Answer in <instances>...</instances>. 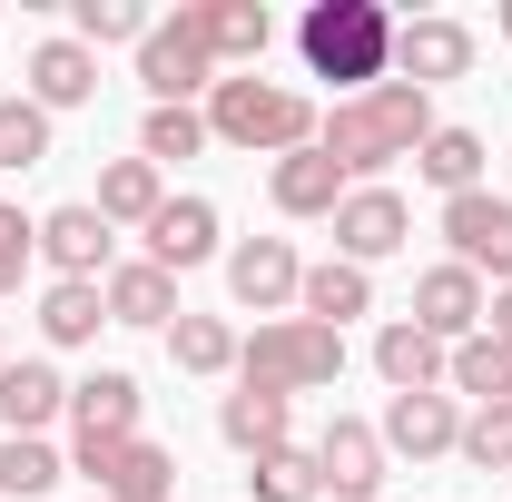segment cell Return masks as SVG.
I'll return each instance as SVG.
<instances>
[{"label": "cell", "mask_w": 512, "mask_h": 502, "mask_svg": "<svg viewBox=\"0 0 512 502\" xmlns=\"http://www.w3.org/2000/svg\"><path fill=\"white\" fill-rule=\"evenodd\" d=\"M375 375L394 384V394H444V345H434L414 315H394L375 335Z\"/></svg>", "instance_id": "d6986e66"}, {"label": "cell", "mask_w": 512, "mask_h": 502, "mask_svg": "<svg viewBox=\"0 0 512 502\" xmlns=\"http://www.w3.org/2000/svg\"><path fill=\"white\" fill-rule=\"evenodd\" d=\"M483 335H503V345H512V286L493 296V306H483Z\"/></svg>", "instance_id": "8d00e7d4"}, {"label": "cell", "mask_w": 512, "mask_h": 502, "mask_svg": "<svg viewBox=\"0 0 512 502\" xmlns=\"http://www.w3.org/2000/svg\"><path fill=\"white\" fill-rule=\"evenodd\" d=\"M503 404H512V394H503Z\"/></svg>", "instance_id": "ab89813d"}, {"label": "cell", "mask_w": 512, "mask_h": 502, "mask_svg": "<svg viewBox=\"0 0 512 502\" xmlns=\"http://www.w3.org/2000/svg\"><path fill=\"white\" fill-rule=\"evenodd\" d=\"M40 256H50L60 276L109 286V217H99V207H50V217H40Z\"/></svg>", "instance_id": "2e32d148"}, {"label": "cell", "mask_w": 512, "mask_h": 502, "mask_svg": "<svg viewBox=\"0 0 512 502\" xmlns=\"http://www.w3.org/2000/svg\"><path fill=\"white\" fill-rule=\"evenodd\" d=\"M503 40H512V0H503Z\"/></svg>", "instance_id": "f35d334b"}, {"label": "cell", "mask_w": 512, "mask_h": 502, "mask_svg": "<svg viewBox=\"0 0 512 502\" xmlns=\"http://www.w3.org/2000/svg\"><path fill=\"white\" fill-rule=\"evenodd\" d=\"M158 207H168V188H158L148 158H109V168H99V217H109V227H148Z\"/></svg>", "instance_id": "484cf974"}, {"label": "cell", "mask_w": 512, "mask_h": 502, "mask_svg": "<svg viewBox=\"0 0 512 502\" xmlns=\"http://www.w3.org/2000/svg\"><path fill=\"white\" fill-rule=\"evenodd\" d=\"M414 237V207L394 188H345V207H335V256L345 266H375V256H394Z\"/></svg>", "instance_id": "30bf717a"}, {"label": "cell", "mask_w": 512, "mask_h": 502, "mask_svg": "<svg viewBox=\"0 0 512 502\" xmlns=\"http://www.w3.org/2000/svg\"><path fill=\"white\" fill-rule=\"evenodd\" d=\"M197 148H207V109H148V128H138V158H148V168L197 158Z\"/></svg>", "instance_id": "836d02e7"}, {"label": "cell", "mask_w": 512, "mask_h": 502, "mask_svg": "<svg viewBox=\"0 0 512 502\" xmlns=\"http://www.w3.org/2000/svg\"><path fill=\"white\" fill-rule=\"evenodd\" d=\"M30 256H40V217H20V207L0 197V296L30 276Z\"/></svg>", "instance_id": "d590c367"}, {"label": "cell", "mask_w": 512, "mask_h": 502, "mask_svg": "<svg viewBox=\"0 0 512 502\" xmlns=\"http://www.w3.org/2000/svg\"><path fill=\"white\" fill-rule=\"evenodd\" d=\"M138 375H119V365H99V375L69 384V434H79V453H109V443L138 434Z\"/></svg>", "instance_id": "ba28073f"}, {"label": "cell", "mask_w": 512, "mask_h": 502, "mask_svg": "<svg viewBox=\"0 0 512 502\" xmlns=\"http://www.w3.org/2000/svg\"><path fill=\"white\" fill-rule=\"evenodd\" d=\"M296 306L316 315V325H335V335H345V315H375V276H365V266H345V256H325V266H306Z\"/></svg>", "instance_id": "603a6c76"}, {"label": "cell", "mask_w": 512, "mask_h": 502, "mask_svg": "<svg viewBox=\"0 0 512 502\" xmlns=\"http://www.w3.org/2000/svg\"><path fill=\"white\" fill-rule=\"evenodd\" d=\"M40 158H50V109H40L30 89H10V99H0V168L20 178V168H40Z\"/></svg>", "instance_id": "4dcf8cb0"}, {"label": "cell", "mask_w": 512, "mask_h": 502, "mask_svg": "<svg viewBox=\"0 0 512 502\" xmlns=\"http://www.w3.org/2000/svg\"><path fill=\"white\" fill-rule=\"evenodd\" d=\"M463 69H473V30H463V20H404V30H394V79H404V89L434 99Z\"/></svg>", "instance_id": "8fae6325"}, {"label": "cell", "mask_w": 512, "mask_h": 502, "mask_svg": "<svg viewBox=\"0 0 512 502\" xmlns=\"http://www.w3.org/2000/svg\"><path fill=\"white\" fill-rule=\"evenodd\" d=\"M414 178L444 197H473L483 188V128H434L424 148H414Z\"/></svg>", "instance_id": "d4e9b609"}, {"label": "cell", "mask_w": 512, "mask_h": 502, "mask_svg": "<svg viewBox=\"0 0 512 502\" xmlns=\"http://www.w3.org/2000/svg\"><path fill=\"white\" fill-rule=\"evenodd\" d=\"M168 355H178V375H227L237 365V325L227 315H178L168 325Z\"/></svg>", "instance_id": "f1b7e54d"}, {"label": "cell", "mask_w": 512, "mask_h": 502, "mask_svg": "<svg viewBox=\"0 0 512 502\" xmlns=\"http://www.w3.org/2000/svg\"><path fill=\"white\" fill-rule=\"evenodd\" d=\"M79 473H89L109 502H168V493H178V453L148 443V434L109 443V453H79Z\"/></svg>", "instance_id": "9c48e42d"}, {"label": "cell", "mask_w": 512, "mask_h": 502, "mask_svg": "<svg viewBox=\"0 0 512 502\" xmlns=\"http://www.w3.org/2000/svg\"><path fill=\"white\" fill-rule=\"evenodd\" d=\"M60 473H69V463H60L40 434H0V493H10V502H40Z\"/></svg>", "instance_id": "1f68e13d"}, {"label": "cell", "mask_w": 512, "mask_h": 502, "mask_svg": "<svg viewBox=\"0 0 512 502\" xmlns=\"http://www.w3.org/2000/svg\"><path fill=\"white\" fill-rule=\"evenodd\" d=\"M394 30L404 20L384 0H316L296 20V60H306V79H335L345 99H365V89L394 79Z\"/></svg>", "instance_id": "7a4b0ae2"}, {"label": "cell", "mask_w": 512, "mask_h": 502, "mask_svg": "<svg viewBox=\"0 0 512 502\" xmlns=\"http://www.w3.org/2000/svg\"><path fill=\"white\" fill-rule=\"evenodd\" d=\"M483 306H493V296H483V276H473V266H424V276H414V325H424V335H434V345H463V335H483Z\"/></svg>", "instance_id": "52a82bcc"}, {"label": "cell", "mask_w": 512, "mask_h": 502, "mask_svg": "<svg viewBox=\"0 0 512 502\" xmlns=\"http://www.w3.org/2000/svg\"><path fill=\"white\" fill-rule=\"evenodd\" d=\"M30 99H40V109H50V119H60V109H89V99H99V50H79V40H40V50H30Z\"/></svg>", "instance_id": "e0dca14e"}, {"label": "cell", "mask_w": 512, "mask_h": 502, "mask_svg": "<svg viewBox=\"0 0 512 502\" xmlns=\"http://www.w3.org/2000/svg\"><path fill=\"white\" fill-rule=\"evenodd\" d=\"M256 502H325V473H316V453L306 443H276V453H256Z\"/></svg>", "instance_id": "f546056e"}, {"label": "cell", "mask_w": 512, "mask_h": 502, "mask_svg": "<svg viewBox=\"0 0 512 502\" xmlns=\"http://www.w3.org/2000/svg\"><path fill=\"white\" fill-rule=\"evenodd\" d=\"M217 256V207L207 197H168L158 217H148V266H168V276H188Z\"/></svg>", "instance_id": "9a60e30c"}, {"label": "cell", "mask_w": 512, "mask_h": 502, "mask_svg": "<svg viewBox=\"0 0 512 502\" xmlns=\"http://www.w3.org/2000/svg\"><path fill=\"white\" fill-rule=\"evenodd\" d=\"M50 414H69V384L40 365V355H20V365H0V434H40Z\"/></svg>", "instance_id": "7402d4cb"}, {"label": "cell", "mask_w": 512, "mask_h": 502, "mask_svg": "<svg viewBox=\"0 0 512 502\" xmlns=\"http://www.w3.org/2000/svg\"><path fill=\"white\" fill-rule=\"evenodd\" d=\"M316 473H325V493H335V502H375L384 434H375V424H355V414H335V424L316 434Z\"/></svg>", "instance_id": "4fadbf2b"}, {"label": "cell", "mask_w": 512, "mask_h": 502, "mask_svg": "<svg viewBox=\"0 0 512 502\" xmlns=\"http://www.w3.org/2000/svg\"><path fill=\"white\" fill-rule=\"evenodd\" d=\"M316 99L306 89H286V79H217L207 89V138H227V148H266V158H296V148H316Z\"/></svg>", "instance_id": "3957f363"}, {"label": "cell", "mask_w": 512, "mask_h": 502, "mask_svg": "<svg viewBox=\"0 0 512 502\" xmlns=\"http://www.w3.org/2000/svg\"><path fill=\"white\" fill-rule=\"evenodd\" d=\"M197 30H207L217 69H256L266 40H276V10H266V0H197Z\"/></svg>", "instance_id": "ac0fdd59"}, {"label": "cell", "mask_w": 512, "mask_h": 502, "mask_svg": "<svg viewBox=\"0 0 512 502\" xmlns=\"http://www.w3.org/2000/svg\"><path fill=\"white\" fill-rule=\"evenodd\" d=\"M345 375V335L316 325V315H266L256 335H237V384H266V394H316V384Z\"/></svg>", "instance_id": "277c9868"}, {"label": "cell", "mask_w": 512, "mask_h": 502, "mask_svg": "<svg viewBox=\"0 0 512 502\" xmlns=\"http://www.w3.org/2000/svg\"><path fill=\"white\" fill-rule=\"evenodd\" d=\"M444 384L473 394V404H503V394H512V345H503V335H463V345L444 355Z\"/></svg>", "instance_id": "83f0119b"}, {"label": "cell", "mask_w": 512, "mask_h": 502, "mask_svg": "<svg viewBox=\"0 0 512 502\" xmlns=\"http://www.w3.org/2000/svg\"><path fill=\"white\" fill-rule=\"evenodd\" d=\"M0 365H10V325H0Z\"/></svg>", "instance_id": "74e56055"}, {"label": "cell", "mask_w": 512, "mask_h": 502, "mask_svg": "<svg viewBox=\"0 0 512 502\" xmlns=\"http://www.w3.org/2000/svg\"><path fill=\"white\" fill-rule=\"evenodd\" d=\"M266 197H276L286 217H335V207H345V168H335L325 148H296V158H276Z\"/></svg>", "instance_id": "44dd1931"}, {"label": "cell", "mask_w": 512, "mask_h": 502, "mask_svg": "<svg viewBox=\"0 0 512 502\" xmlns=\"http://www.w3.org/2000/svg\"><path fill=\"white\" fill-rule=\"evenodd\" d=\"M99 296H109V325H178V276H168V266H148V256H138V266H109V286H99Z\"/></svg>", "instance_id": "ffe728a7"}, {"label": "cell", "mask_w": 512, "mask_h": 502, "mask_svg": "<svg viewBox=\"0 0 512 502\" xmlns=\"http://www.w3.org/2000/svg\"><path fill=\"white\" fill-rule=\"evenodd\" d=\"M444 237H453V266L503 276V286H512V197H493V188L444 197Z\"/></svg>", "instance_id": "8992f818"}, {"label": "cell", "mask_w": 512, "mask_h": 502, "mask_svg": "<svg viewBox=\"0 0 512 502\" xmlns=\"http://www.w3.org/2000/svg\"><path fill=\"white\" fill-rule=\"evenodd\" d=\"M296 286H306V266H296L286 237H247V247H227V296H237V306L286 315V306H296Z\"/></svg>", "instance_id": "7c38bea8"}, {"label": "cell", "mask_w": 512, "mask_h": 502, "mask_svg": "<svg viewBox=\"0 0 512 502\" xmlns=\"http://www.w3.org/2000/svg\"><path fill=\"white\" fill-rule=\"evenodd\" d=\"M69 40H79V50H109V40H148V10H138V0H69Z\"/></svg>", "instance_id": "d6a6232c"}, {"label": "cell", "mask_w": 512, "mask_h": 502, "mask_svg": "<svg viewBox=\"0 0 512 502\" xmlns=\"http://www.w3.org/2000/svg\"><path fill=\"white\" fill-rule=\"evenodd\" d=\"M375 434H384V453L434 463V453H453V443H463V414H453V394H394Z\"/></svg>", "instance_id": "5bb4252c"}, {"label": "cell", "mask_w": 512, "mask_h": 502, "mask_svg": "<svg viewBox=\"0 0 512 502\" xmlns=\"http://www.w3.org/2000/svg\"><path fill=\"white\" fill-rule=\"evenodd\" d=\"M138 79H148V109H188L197 89H217V50L197 30V0H178V20H148Z\"/></svg>", "instance_id": "5b68a950"}, {"label": "cell", "mask_w": 512, "mask_h": 502, "mask_svg": "<svg viewBox=\"0 0 512 502\" xmlns=\"http://www.w3.org/2000/svg\"><path fill=\"white\" fill-rule=\"evenodd\" d=\"M473 473H512V404H473L463 414V443H453Z\"/></svg>", "instance_id": "e575fe53"}, {"label": "cell", "mask_w": 512, "mask_h": 502, "mask_svg": "<svg viewBox=\"0 0 512 502\" xmlns=\"http://www.w3.org/2000/svg\"><path fill=\"white\" fill-rule=\"evenodd\" d=\"M286 414H296L286 394H266V384H237V394L217 404V434H227V443L256 463V453H276V443H286Z\"/></svg>", "instance_id": "cb8c5ba5"}, {"label": "cell", "mask_w": 512, "mask_h": 502, "mask_svg": "<svg viewBox=\"0 0 512 502\" xmlns=\"http://www.w3.org/2000/svg\"><path fill=\"white\" fill-rule=\"evenodd\" d=\"M424 138H434V99H424V89H404V79H384V89H365V99H335V119L316 128V148L345 168V188H355V178L375 188L384 168H394V158H414Z\"/></svg>", "instance_id": "6da1fadb"}, {"label": "cell", "mask_w": 512, "mask_h": 502, "mask_svg": "<svg viewBox=\"0 0 512 502\" xmlns=\"http://www.w3.org/2000/svg\"><path fill=\"white\" fill-rule=\"evenodd\" d=\"M109 325V296L89 286V276H50V296H40V335L50 345H89Z\"/></svg>", "instance_id": "4316f807"}]
</instances>
